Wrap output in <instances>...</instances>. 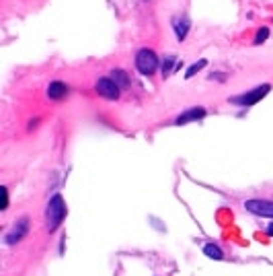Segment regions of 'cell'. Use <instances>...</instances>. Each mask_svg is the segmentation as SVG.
<instances>
[{
  "label": "cell",
  "instance_id": "6",
  "mask_svg": "<svg viewBox=\"0 0 273 276\" xmlns=\"http://www.w3.org/2000/svg\"><path fill=\"white\" fill-rule=\"evenodd\" d=\"M27 229H29V219H21L19 225H15V229L7 235V243H15V241H21L23 237L27 235Z\"/></svg>",
  "mask_w": 273,
  "mask_h": 276
},
{
  "label": "cell",
  "instance_id": "10",
  "mask_svg": "<svg viewBox=\"0 0 273 276\" xmlns=\"http://www.w3.org/2000/svg\"><path fill=\"white\" fill-rule=\"evenodd\" d=\"M203 253H206L208 258H214V260H222V258H224V253L220 251V247H216V245H212V243H208L206 247H203Z\"/></svg>",
  "mask_w": 273,
  "mask_h": 276
},
{
  "label": "cell",
  "instance_id": "14",
  "mask_svg": "<svg viewBox=\"0 0 273 276\" xmlns=\"http://www.w3.org/2000/svg\"><path fill=\"white\" fill-rule=\"evenodd\" d=\"M267 233H269V235H273V225H271V227L267 229Z\"/></svg>",
  "mask_w": 273,
  "mask_h": 276
},
{
  "label": "cell",
  "instance_id": "5",
  "mask_svg": "<svg viewBox=\"0 0 273 276\" xmlns=\"http://www.w3.org/2000/svg\"><path fill=\"white\" fill-rule=\"evenodd\" d=\"M97 93L103 95L105 99H117L121 89L117 87V82L113 78H99L97 80Z\"/></svg>",
  "mask_w": 273,
  "mask_h": 276
},
{
  "label": "cell",
  "instance_id": "2",
  "mask_svg": "<svg viewBox=\"0 0 273 276\" xmlns=\"http://www.w3.org/2000/svg\"><path fill=\"white\" fill-rule=\"evenodd\" d=\"M135 66L142 74H152L158 66V58L152 50H140L135 54Z\"/></svg>",
  "mask_w": 273,
  "mask_h": 276
},
{
  "label": "cell",
  "instance_id": "13",
  "mask_svg": "<svg viewBox=\"0 0 273 276\" xmlns=\"http://www.w3.org/2000/svg\"><path fill=\"white\" fill-rule=\"evenodd\" d=\"M267 35H269V29H261V31L257 33V39H255V44H261V41H265V39H267Z\"/></svg>",
  "mask_w": 273,
  "mask_h": 276
},
{
  "label": "cell",
  "instance_id": "11",
  "mask_svg": "<svg viewBox=\"0 0 273 276\" xmlns=\"http://www.w3.org/2000/svg\"><path fill=\"white\" fill-rule=\"evenodd\" d=\"M113 80L117 82L119 89H125V87H127V76H125L123 70H113Z\"/></svg>",
  "mask_w": 273,
  "mask_h": 276
},
{
  "label": "cell",
  "instance_id": "8",
  "mask_svg": "<svg viewBox=\"0 0 273 276\" xmlns=\"http://www.w3.org/2000/svg\"><path fill=\"white\" fill-rule=\"evenodd\" d=\"M66 93H68V87L64 82H60V80L52 82L48 87V97L50 99H62V97H66Z\"/></svg>",
  "mask_w": 273,
  "mask_h": 276
},
{
  "label": "cell",
  "instance_id": "7",
  "mask_svg": "<svg viewBox=\"0 0 273 276\" xmlns=\"http://www.w3.org/2000/svg\"><path fill=\"white\" fill-rule=\"evenodd\" d=\"M203 116H206V110L203 108H193V110H189V112H185V114H181L177 120H175V124H189V122H197V120H201Z\"/></svg>",
  "mask_w": 273,
  "mask_h": 276
},
{
  "label": "cell",
  "instance_id": "1",
  "mask_svg": "<svg viewBox=\"0 0 273 276\" xmlns=\"http://www.w3.org/2000/svg\"><path fill=\"white\" fill-rule=\"evenodd\" d=\"M66 217V204H64V198L60 194H56L50 204H48V212H45V221H48V229L50 231H56L62 221Z\"/></svg>",
  "mask_w": 273,
  "mask_h": 276
},
{
  "label": "cell",
  "instance_id": "9",
  "mask_svg": "<svg viewBox=\"0 0 273 276\" xmlns=\"http://www.w3.org/2000/svg\"><path fill=\"white\" fill-rule=\"evenodd\" d=\"M187 29H189V21H187V19H177V21H175V33H177L179 41L185 39Z\"/></svg>",
  "mask_w": 273,
  "mask_h": 276
},
{
  "label": "cell",
  "instance_id": "4",
  "mask_svg": "<svg viewBox=\"0 0 273 276\" xmlns=\"http://www.w3.org/2000/svg\"><path fill=\"white\" fill-rule=\"evenodd\" d=\"M244 208L248 212H253V215L273 219V202H269V200H246Z\"/></svg>",
  "mask_w": 273,
  "mask_h": 276
},
{
  "label": "cell",
  "instance_id": "12",
  "mask_svg": "<svg viewBox=\"0 0 273 276\" xmlns=\"http://www.w3.org/2000/svg\"><path fill=\"white\" fill-rule=\"evenodd\" d=\"M203 66H206V60H199V62H197V64L189 66V70H187V78H191V76H193V74H195L197 70H201Z\"/></svg>",
  "mask_w": 273,
  "mask_h": 276
},
{
  "label": "cell",
  "instance_id": "3",
  "mask_svg": "<svg viewBox=\"0 0 273 276\" xmlns=\"http://www.w3.org/2000/svg\"><path fill=\"white\" fill-rule=\"evenodd\" d=\"M269 84H263V87H257L255 91L251 93H244V95H238V97H232V103L236 105H242V108H248V105H255L259 99H263L267 93H269Z\"/></svg>",
  "mask_w": 273,
  "mask_h": 276
}]
</instances>
